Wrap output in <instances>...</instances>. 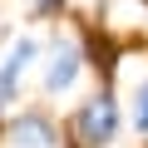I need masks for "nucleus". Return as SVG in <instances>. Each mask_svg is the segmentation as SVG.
<instances>
[{"instance_id":"3","label":"nucleus","mask_w":148,"mask_h":148,"mask_svg":"<svg viewBox=\"0 0 148 148\" xmlns=\"http://www.w3.org/2000/svg\"><path fill=\"white\" fill-rule=\"evenodd\" d=\"M10 138L20 143V148H54L59 143V128L49 123V114H20L15 123H10Z\"/></svg>"},{"instance_id":"1","label":"nucleus","mask_w":148,"mask_h":148,"mask_svg":"<svg viewBox=\"0 0 148 148\" xmlns=\"http://www.w3.org/2000/svg\"><path fill=\"white\" fill-rule=\"evenodd\" d=\"M114 133H119V104H114L109 89H99L94 99H84L79 114L69 119V138H74V148H109Z\"/></svg>"},{"instance_id":"5","label":"nucleus","mask_w":148,"mask_h":148,"mask_svg":"<svg viewBox=\"0 0 148 148\" xmlns=\"http://www.w3.org/2000/svg\"><path fill=\"white\" fill-rule=\"evenodd\" d=\"M133 128L138 133H148V79L138 84V94H133Z\"/></svg>"},{"instance_id":"8","label":"nucleus","mask_w":148,"mask_h":148,"mask_svg":"<svg viewBox=\"0 0 148 148\" xmlns=\"http://www.w3.org/2000/svg\"><path fill=\"white\" fill-rule=\"evenodd\" d=\"M143 5H148V0H143Z\"/></svg>"},{"instance_id":"4","label":"nucleus","mask_w":148,"mask_h":148,"mask_svg":"<svg viewBox=\"0 0 148 148\" xmlns=\"http://www.w3.org/2000/svg\"><path fill=\"white\" fill-rule=\"evenodd\" d=\"M35 54H40V45H35V40H15V45H10V54H5V64H0V69H5V74H15V79H20V74L30 69V59H35Z\"/></svg>"},{"instance_id":"7","label":"nucleus","mask_w":148,"mask_h":148,"mask_svg":"<svg viewBox=\"0 0 148 148\" xmlns=\"http://www.w3.org/2000/svg\"><path fill=\"white\" fill-rule=\"evenodd\" d=\"M59 5H64V0H35V10H40V15H59Z\"/></svg>"},{"instance_id":"2","label":"nucleus","mask_w":148,"mask_h":148,"mask_svg":"<svg viewBox=\"0 0 148 148\" xmlns=\"http://www.w3.org/2000/svg\"><path fill=\"white\" fill-rule=\"evenodd\" d=\"M79 64H84V49L79 45H74V40H54L49 64H45V89L49 94H64L74 84V74H79Z\"/></svg>"},{"instance_id":"6","label":"nucleus","mask_w":148,"mask_h":148,"mask_svg":"<svg viewBox=\"0 0 148 148\" xmlns=\"http://www.w3.org/2000/svg\"><path fill=\"white\" fill-rule=\"evenodd\" d=\"M15 84H20L15 74H5V69H0V109H5V104L15 99Z\"/></svg>"}]
</instances>
